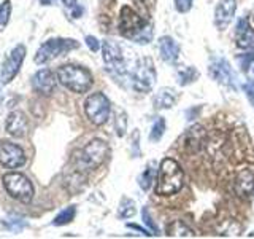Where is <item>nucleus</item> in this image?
I'll return each mask as SVG.
<instances>
[{"label":"nucleus","instance_id":"24","mask_svg":"<svg viewBox=\"0 0 254 239\" xmlns=\"http://www.w3.org/2000/svg\"><path fill=\"white\" fill-rule=\"evenodd\" d=\"M76 215V207L75 206H68L65 207L61 214L56 215V219L53 220V225L54 227H62V225H67V223H70L71 220L75 219Z\"/></svg>","mask_w":254,"mask_h":239},{"label":"nucleus","instance_id":"13","mask_svg":"<svg viewBox=\"0 0 254 239\" xmlns=\"http://www.w3.org/2000/svg\"><path fill=\"white\" fill-rule=\"evenodd\" d=\"M234 191L240 199H250L254 195V171L250 167L238 171L234 179Z\"/></svg>","mask_w":254,"mask_h":239},{"label":"nucleus","instance_id":"2","mask_svg":"<svg viewBox=\"0 0 254 239\" xmlns=\"http://www.w3.org/2000/svg\"><path fill=\"white\" fill-rule=\"evenodd\" d=\"M183 180H185V174H183L180 163L173 158H164L157 171L156 193L159 196L178 193L183 187Z\"/></svg>","mask_w":254,"mask_h":239},{"label":"nucleus","instance_id":"27","mask_svg":"<svg viewBox=\"0 0 254 239\" xmlns=\"http://www.w3.org/2000/svg\"><path fill=\"white\" fill-rule=\"evenodd\" d=\"M11 16V0H3L0 3V30H3L6 27L8 21Z\"/></svg>","mask_w":254,"mask_h":239},{"label":"nucleus","instance_id":"35","mask_svg":"<svg viewBox=\"0 0 254 239\" xmlns=\"http://www.w3.org/2000/svg\"><path fill=\"white\" fill-rule=\"evenodd\" d=\"M64 5H65L67 8H73L76 5V0H62Z\"/></svg>","mask_w":254,"mask_h":239},{"label":"nucleus","instance_id":"25","mask_svg":"<svg viewBox=\"0 0 254 239\" xmlns=\"http://www.w3.org/2000/svg\"><path fill=\"white\" fill-rule=\"evenodd\" d=\"M135 212H137V207H135V203L132 201L130 198H123L121 199V204H119L118 207V215L121 219H130L135 215Z\"/></svg>","mask_w":254,"mask_h":239},{"label":"nucleus","instance_id":"31","mask_svg":"<svg viewBox=\"0 0 254 239\" xmlns=\"http://www.w3.org/2000/svg\"><path fill=\"white\" fill-rule=\"evenodd\" d=\"M194 0H175V6L180 13H188L192 8Z\"/></svg>","mask_w":254,"mask_h":239},{"label":"nucleus","instance_id":"36","mask_svg":"<svg viewBox=\"0 0 254 239\" xmlns=\"http://www.w3.org/2000/svg\"><path fill=\"white\" fill-rule=\"evenodd\" d=\"M56 0H40V3L42 5H53Z\"/></svg>","mask_w":254,"mask_h":239},{"label":"nucleus","instance_id":"34","mask_svg":"<svg viewBox=\"0 0 254 239\" xmlns=\"http://www.w3.org/2000/svg\"><path fill=\"white\" fill-rule=\"evenodd\" d=\"M127 227H129V228H133V230H137V231H143V233H145L146 236H151V235H153V233H148L146 230H143V228L138 227V225H130V223H127Z\"/></svg>","mask_w":254,"mask_h":239},{"label":"nucleus","instance_id":"11","mask_svg":"<svg viewBox=\"0 0 254 239\" xmlns=\"http://www.w3.org/2000/svg\"><path fill=\"white\" fill-rule=\"evenodd\" d=\"M27 161L26 151L18 143L11 142H0V164L8 169H18Z\"/></svg>","mask_w":254,"mask_h":239},{"label":"nucleus","instance_id":"10","mask_svg":"<svg viewBox=\"0 0 254 239\" xmlns=\"http://www.w3.org/2000/svg\"><path fill=\"white\" fill-rule=\"evenodd\" d=\"M26 53H27L26 46L16 45L10 51V54L6 56V59L2 64V69H0V82L3 85H8L16 75H18L19 69L22 67V62L26 59Z\"/></svg>","mask_w":254,"mask_h":239},{"label":"nucleus","instance_id":"5","mask_svg":"<svg viewBox=\"0 0 254 239\" xmlns=\"http://www.w3.org/2000/svg\"><path fill=\"white\" fill-rule=\"evenodd\" d=\"M3 187L6 190V193L10 195L13 199L19 201L22 204H29L35 195V188L32 185V182L29 177H26L21 172H6L3 177Z\"/></svg>","mask_w":254,"mask_h":239},{"label":"nucleus","instance_id":"26","mask_svg":"<svg viewBox=\"0 0 254 239\" xmlns=\"http://www.w3.org/2000/svg\"><path fill=\"white\" fill-rule=\"evenodd\" d=\"M164 132H165V120H164L162 117H159V118L156 120V121H154L153 127H151L149 140H151V142H159V140L162 139Z\"/></svg>","mask_w":254,"mask_h":239},{"label":"nucleus","instance_id":"33","mask_svg":"<svg viewBox=\"0 0 254 239\" xmlns=\"http://www.w3.org/2000/svg\"><path fill=\"white\" fill-rule=\"evenodd\" d=\"M86 45H87V48H89L91 51H99L100 50V43H99V40L95 38V37H92V35H87L86 37Z\"/></svg>","mask_w":254,"mask_h":239},{"label":"nucleus","instance_id":"12","mask_svg":"<svg viewBox=\"0 0 254 239\" xmlns=\"http://www.w3.org/2000/svg\"><path fill=\"white\" fill-rule=\"evenodd\" d=\"M210 75L213 80H216L218 83L235 90V75L232 72V67H230V64L224 58H214L210 62Z\"/></svg>","mask_w":254,"mask_h":239},{"label":"nucleus","instance_id":"28","mask_svg":"<svg viewBox=\"0 0 254 239\" xmlns=\"http://www.w3.org/2000/svg\"><path fill=\"white\" fill-rule=\"evenodd\" d=\"M127 131V115L124 110L116 112V134L119 137H123Z\"/></svg>","mask_w":254,"mask_h":239},{"label":"nucleus","instance_id":"8","mask_svg":"<svg viewBox=\"0 0 254 239\" xmlns=\"http://www.w3.org/2000/svg\"><path fill=\"white\" fill-rule=\"evenodd\" d=\"M156 67H154V62L151 58H143L138 61L137 67L133 70V75H132V86L135 91L138 93H149L153 90V86L156 83Z\"/></svg>","mask_w":254,"mask_h":239},{"label":"nucleus","instance_id":"30","mask_svg":"<svg viewBox=\"0 0 254 239\" xmlns=\"http://www.w3.org/2000/svg\"><path fill=\"white\" fill-rule=\"evenodd\" d=\"M238 62H240V67L243 72H248L251 62H254V53H250V54H243L238 58Z\"/></svg>","mask_w":254,"mask_h":239},{"label":"nucleus","instance_id":"3","mask_svg":"<svg viewBox=\"0 0 254 239\" xmlns=\"http://www.w3.org/2000/svg\"><path fill=\"white\" fill-rule=\"evenodd\" d=\"M58 80L59 83L70 90L71 93L83 94L91 90L94 83L92 74L87 69L81 66H75V64H65L58 69Z\"/></svg>","mask_w":254,"mask_h":239},{"label":"nucleus","instance_id":"9","mask_svg":"<svg viewBox=\"0 0 254 239\" xmlns=\"http://www.w3.org/2000/svg\"><path fill=\"white\" fill-rule=\"evenodd\" d=\"M102 58H103V64H105L107 70L110 72L115 78H123L124 75H127V67H126V61L124 56L119 50V46L115 45L113 42H103L102 46Z\"/></svg>","mask_w":254,"mask_h":239},{"label":"nucleus","instance_id":"29","mask_svg":"<svg viewBox=\"0 0 254 239\" xmlns=\"http://www.w3.org/2000/svg\"><path fill=\"white\" fill-rule=\"evenodd\" d=\"M141 219H143V222H145V225L149 227L151 233H153V235H159V228H157L156 223L153 222V217L149 215L148 207H143V211H141Z\"/></svg>","mask_w":254,"mask_h":239},{"label":"nucleus","instance_id":"14","mask_svg":"<svg viewBox=\"0 0 254 239\" xmlns=\"http://www.w3.org/2000/svg\"><path fill=\"white\" fill-rule=\"evenodd\" d=\"M58 82H59L58 75H54V72L50 69L38 70L37 74L32 77V86H34V90L42 96H51L56 90Z\"/></svg>","mask_w":254,"mask_h":239},{"label":"nucleus","instance_id":"15","mask_svg":"<svg viewBox=\"0 0 254 239\" xmlns=\"http://www.w3.org/2000/svg\"><path fill=\"white\" fill-rule=\"evenodd\" d=\"M206 145V131L200 124H194L189 127L186 134L183 135V147L190 153H197Z\"/></svg>","mask_w":254,"mask_h":239},{"label":"nucleus","instance_id":"21","mask_svg":"<svg viewBox=\"0 0 254 239\" xmlns=\"http://www.w3.org/2000/svg\"><path fill=\"white\" fill-rule=\"evenodd\" d=\"M167 236L172 238H192L194 231L190 230L186 223H183L181 220H175L172 222L169 227H167Z\"/></svg>","mask_w":254,"mask_h":239},{"label":"nucleus","instance_id":"4","mask_svg":"<svg viewBox=\"0 0 254 239\" xmlns=\"http://www.w3.org/2000/svg\"><path fill=\"white\" fill-rule=\"evenodd\" d=\"M108 155V145L102 139H92L76 155V167L79 171H94L103 164Z\"/></svg>","mask_w":254,"mask_h":239},{"label":"nucleus","instance_id":"37","mask_svg":"<svg viewBox=\"0 0 254 239\" xmlns=\"http://www.w3.org/2000/svg\"><path fill=\"white\" fill-rule=\"evenodd\" d=\"M253 74H254V66H253Z\"/></svg>","mask_w":254,"mask_h":239},{"label":"nucleus","instance_id":"32","mask_svg":"<svg viewBox=\"0 0 254 239\" xmlns=\"http://www.w3.org/2000/svg\"><path fill=\"white\" fill-rule=\"evenodd\" d=\"M243 91H245V94H246V98L250 99L251 106L254 107V83H253V82H246V83L243 85Z\"/></svg>","mask_w":254,"mask_h":239},{"label":"nucleus","instance_id":"18","mask_svg":"<svg viewBox=\"0 0 254 239\" xmlns=\"http://www.w3.org/2000/svg\"><path fill=\"white\" fill-rule=\"evenodd\" d=\"M159 53H161V58L165 62L173 64L180 58V45L177 43L175 38H172L169 35H164L159 38Z\"/></svg>","mask_w":254,"mask_h":239},{"label":"nucleus","instance_id":"7","mask_svg":"<svg viewBox=\"0 0 254 239\" xmlns=\"http://www.w3.org/2000/svg\"><path fill=\"white\" fill-rule=\"evenodd\" d=\"M110 112H111V104L103 93H92L84 101V114L87 120L95 126L105 124L110 118Z\"/></svg>","mask_w":254,"mask_h":239},{"label":"nucleus","instance_id":"22","mask_svg":"<svg viewBox=\"0 0 254 239\" xmlns=\"http://www.w3.org/2000/svg\"><path fill=\"white\" fill-rule=\"evenodd\" d=\"M198 78V70L192 66H185L177 70V82L180 86H188Z\"/></svg>","mask_w":254,"mask_h":239},{"label":"nucleus","instance_id":"1","mask_svg":"<svg viewBox=\"0 0 254 239\" xmlns=\"http://www.w3.org/2000/svg\"><path fill=\"white\" fill-rule=\"evenodd\" d=\"M119 32L126 38H130L140 45L149 43L153 37V29L151 24L137 11H133L130 6H123L121 14H119Z\"/></svg>","mask_w":254,"mask_h":239},{"label":"nucleus","instance_id":"16","mask_svg":"<svg viewBox=\"0 0 254 239\" xmlns=\"http://www.w3.org/2000/svg\"><path fill=\"white\" fill-rule=\"evenodd\" d=\"M237 11V0H219L214 10V26L219 30H224L232 22Z\"/></svg>","mask_w":254,"mask_h":239},{"label":"nucleus","instance_id":"20","mask_svg":"<svg viewBox=\"0 0 254 239\" xmlns=\"http://www.w3.org/2000/svg\"><path fill=\"white\" fill-rule=\"evenodd\" d=\"M178 101V94L173 88H161L157 91L156 98H154V109L156 110H167L172 109Z\"/></svg>","mask_w":254,"mask_h":239},{"label":"nucleus","instance_id":"17","mask_svg":"<svg viewBox=\"0 0 254 239\" xmlns=\"http://www.w3.org/2000/svg\"><path fill=\"white\" fill-rule=\"evenodd\" d=\"M5 127H6V132L13 135V137H24V135L27 134V127H29L26 115L19 110L11 112L6 118Z\"/></svg>","mask_w":254,"mask_h":239},{"label":"nucleus","instance_id":"6","mask_svg":"<svg viewBox=\"0 0 254 239\" xmlns=\"http://www.w3.org/2000/svg\"><path fill=\"white\" fill-rule=\"evenodd\" d=\"M79 43L73 38H51L46 40L45 43H42V46L38 48L35 53V64H46L56 58H59L61 54H65L71 50L78 48Z\"/></svg>","mask_w":254,"mask_h":239},{"label":"nucleus","instance_id":"23","mask_svg":"<svg viewBox=\"0 0 254 239\" xmlns=\"http://www.w3.org/2000/svg\"><path fill=\"white\" fill-rule=\"evenodd\" d=\"M159 169H156V161H149L146 164V169H143V174L140 175V187L143 190H149L153 187V183L156 182V172Z\"/></svg>","mask_w":254,"mask_h":239},{"label":"nucleus","instance_id":"19","mask_svg":"<svg viewBox=\"0 0 254 239\" xmlns=\"http://www.w3.org/2000/svg\"><path fill=\"white\" fill-rule=\"evenodd\" d=\"M235 40H237V46L242 48V50H250V48L254 46V30L250 27L246 18L238 21Z\"/></svg>","mask_w":254,"mask_h":239}]
</instances>
